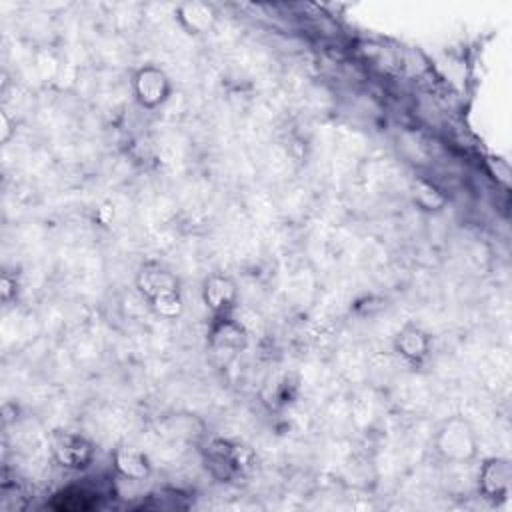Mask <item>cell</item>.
Instances as JSON below:
<instances>
[{"label": "cell", "instance_id": "cell-4", "mask_svg": "<svg viewBox=\"0 0 512 512\" xmlns=\"http://www.w3.org/2000/svg\"><path fill=\"white\" fill-rule=\"evenodd\" d=\"M134 100L144 110L160 108L172 96V80L164 68L156 64H142L130 76Z\"/></svg>", "mask_w": 512, "mask_h": 512}, {"label": "cell", "instance_id": "cell-7", "mask_svg": "<svg viewBox=\"0 0 512 512\" xmlns=\"http://www.w3.org/2000/svg\"><path fill=\"white\" fill-rule=\"evenodd\" d=\"M206 342L214 352L238 354L248 346V330L232 314L212 316L206 332Z\"/></svg>", "mask_w": 512, "mask_h": 512}, {"label": "cell", "instance_id": "cell-10", "mask_svg": "<svg viewBox=\"0 0 512 512\" xmlns=\"http://www.w3.org/2000/svg\"><path fill=\"white\" fill-rule=\"evenodd\" d=\"M174 18L186 34L206 36L214 30L216 20H218V12L210 2L188 0V2H180L174 8Z\"/></svg>", "mask_w": 512, "mask_h": 512}, {"label": "cell", "instance_id": "cell-12", "mask_svg": "<svg viewBox=\"0 0 512 512\" xmlns=\"http://www.w3.org/2000/svg\"><path fill=\"white\" fill-rule=\"evenodd\" d=\"M412 200L420 210H428V212L442 210L446 204L444 194L434 184L420 178L412 182Z\"/></svg>", "mask_w": 512, "mask_h": 512}, {"label": "cell", "instance_id": "cell-1", "mask_svg": "<svg viewBox=\"0 0 512 512\" xmlns=\"http://www.w3.org/2000/svg\"><path fill=\"white\" fill-rule=\"evenodd\" d=\"M134 288L156 316L164 320L182 316V280L166 264L158 260L142 262L134 276Z\"/></svg>", "mask_w": 512, "mask_h": 512}, {"label": "cell", "instance_id": "cell-11", "mask_svg": "<svg viewBox=\"0 0 512 512\" xmlns=\"http://www.w3.org/2000/svg\"><path fill=\"white\" fill-rule=\"evenodd\" d=\"M112 466L118 476L126 480H146L152 474V462L146 452L134 446H118L112 452Z\"/></svg>", "mask_w": 512, "mask_h": 512}, {"label": "cell", "instance_id": "cell-9", "mask_svg": "<svg viewBox=\"0 0 512 512\" xmlns=\"http://www.w3.org/2000/svg\"><path fill=\"white\" fill-rule=\"evenodd\" d=\"M430 346H432V338L430 334L416 322H406L400 326V330L396 332L394 340H392V348L394 352L412 366L422 364L428 354H430Z\"/></svg>", "mask_w": 512, "mask_h": 512}, {"label": "cell", "instance_id": "cell-2", "mask_svg": "<svg viewBox=\"0 0 512 512\" xmlns=\"http://www.w3.org/2000/svg\"><path fill=\"white\" fill-rule=\"evenodd\" d=\"M434 452L452 464H468L478 456V434L472 422L460 414L440 420L432 434Z\"/></svg>", "mask_w": 512, "mask_h": 512}, {"label": "cell", "instance_id": "cell-6", "mask_svg": "<svg viewBox=\"0 0 512 512\" xmlns=\"http://www.w3.org/2000/svg\"><path fill=\"white\" fill-rule=\"evenodd\" d=\"M478 494L492 502L502 504L510 494L512 484V464L504 456H490L484 458L478 468Z\"/></svg>", "mask_w": 512, "mask_h": 512}, {"label": "cell", "instance_id": "cell-5", "mask_svg": "<svg viewBox=\"0 0 512 512\" xmlns=\"http://www.w3.org/2000/svg\"><path fill=\"white\" fill-rule=\"evenodd\" d=\"M252 460H254V456L248 450V446L230 442V440H222V438L212 440L206 450V466H210L212 472L216 468H220V472L216 476L222 480L242 474L244 470H248L252 466Z\"/></svg>", "mask_w": 512, "mask_h": 512}, {"label": "cell", "instance_id": "cell-3", "mask_svg": "<svg viewBox=\"0 0 512 512\" xmlns=\"http://www.w3.org/2000/svg\"><path fill=\"white\" fill-rule=\"evenodd\" d=\"M48 450L54 458V462L64 470H86L94 462L96 448L92 440H88L84 434L56 428L50 432L48 438Z\"/></svg>", "mask_w": 512, "mask_h": 512}, {"label": "cell", "instance_id": "cell-13", "mask_svg": "<svg viewBox=\"0 0 512 512\" xmlns=\"http://www.w3.org/2000/svg\"><path fill=\"white\" fill-rule=\"evenodd\" d=\"M10 140V124H8V116L6 112H2V142Z\"/></svg>", "mask_w": 512, "mask_h": 512}, {"label": "cell", "instance_id": "cell-8", "mask_svg": "<svg viewBox=\"0 0 512 512\" xmlns=\"http://www.w3.org/2000/svg\"><path fill=\"white\" fill-rule=\"evenodd\" d=\"M238 284L232 276L224 274V272H212L204 278L202 288H200V296H202V304L206 306V310L212 316H220V314H232V310L238 304Z\"/></svg>", "mask_w": 512, "mask_h": 512}]
</instances>
